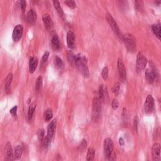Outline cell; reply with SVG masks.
<instances>
[{
  "mask_svg": "<svg viewBox=\"0 0 161 161\" xmlns=\"http://www.w3.org/2000/svg\"><path fill=\"white\" fill-rule=\"evenodd\" d=\"M43 84V78L41 75H39V77H37L35 83V91L37 93H39L40 91L41 88H42Z\"/></svg>",
  "mask_w": 161,
  "mask_h": 161,
  "instance_id": "obj_24",
  "label": "cell"
},
{
  "mask_svg": "<svg viewBox=\"0 0 161 161\" xmlns=\"http://www.w3.org/2000/svg\"><path fill=\"white\" fill-rule=\"evenodd\" d=\"M102 115V103L98 98L95 97L93 100L92 118L94 122L98 121Z\"/></svg>",
  "mask_w": 161,
  "mask_h": 161,
  "instance_id": "obj_2",
  "label": "cell"
},
{
  "mask_svg": "<svg viewBox=\"0 0 161 161\" xmlns=\"http://www.w3.org/2000/svg\"><path fill=\"white\" fill-rule=\"evenodd\" d=\"M75 65L77 67L78 70L81 72L85 77H89V69L87 65V59L86 57L82 55L81 53L75 55Z\"/></svg>",
  "mask_w": 161,
  "mask_h": 161,
  "instance_id": "obj_1",
  "label": "cell"
},
{
  "mask_svg": "<svg viewBox=\"0 0 161 161\" xmlns=\"http://www.w3.org/2000/svg\"><path fill=\"white\" fill-rule=\"evenodd\" d=\"M37 135H38V138H39V139L40 141H42L43 138L45 137V131H44L43 128L40 129V130L38 131Z\"/></svg>",
  "mask_w": 161,
  "mask_h": 161,
  "instance_id": "obj_33",
  "label": "cell"
},
{
  "mask_svg": "<svg viewBox=\"0 0 161 161\" xmlns=\"http://www.w3.org/2000/svg\"><path fill=\"white\" fill-rule=\"evenodd\" d=\"M52 47L53 49L56 51H59L61 49V43L60 41L59 37L57 35H55L54 36L52 37L51 40Z\"/></svg>",
  "mask_w": 161,
  "mask_h": 161,
  "instance_id": "obj_15",
  "label": "cell"
},
{
  "mask_svg": "<svg viewBox=\"0 0 161 161\" xmlns=\"http://www.w3.org/2000/svg\"><path fill=\"white\" fill-rule=\"evenodd\" d=\"M112 91L113 93L115 94V96H117L118 93H119V91H120V84L119 83H116L114 85H113V86L112 88Z\"/></svg>",
  "mask_w": 161,
  "mask_h": 161,
  "instance_id": "obj_32",
  "label": "cell"
},
{
  "mask_svg": "<svg viewBox=\"0 0 161 161\" xmlns=\"http://www.w3.org/2000/svg\"><path fill=\"white\" fill-rule=\"evenodd\" d=\"M155 3H156V4H158L159 5L160 4V1H156V2H155Z\"/></svg>",
  "mask_w": 161,
  "mask_h": 161,
  "instance_id": "obj_44",
  "label": "cell"
},
{
  "mask_svg": "<svg viewBox=\"0 0 161 161\" xmlns=\"http://www.w3.org/2000/svg\"><path fill=\"white\" fill-rule=\"evenodd\" d=\"M55 62H56L57 66L59 68H61L62 66V65H63L62 60L60 57H59L57 56L56 57H55Z\"/></svg>",
  "mask_w": 161,
  "mask_h": 161,
  "instance_id": "obj_37",
  "label": "cell"
},
{
  "mask_svg": "<svg viewBox=\"0 0 161 161\" xmlns=\"http://www.w3.org/2000/svg\"><path fill=\"white\" fill-rule=\"evenodd\" d=\"M42 20L44 25H45V27L47 28V30L51 29L53 26V21L49 15L48 14L43 15L42 17Z\"/></svg>",
  "mask_w": 161,
  "mask_h": 161,
  "instance_id": "obj_17",
  "label": "cell"
},
{
  "mask_svg": "<svg viewBox=\"0 0 161 161\" xmlns=\"http://www.w3.org/2000/svg\"><path fill=\"white\" fill-rule=\"evenodd\" d=\"M112 106L113 110H116L119 106V102L117 100H113V101L112 103Z\"/></svg>",
  "mask_w": 161,
  "mask_h": 161,
  "instance_id": "obj_39",
  "label": "cell"
},
{
  "mask_svg": "<svg viewBox=\"0 0 161 161\" xmlns=\"http://www.w3.org/2000/svg\"><path fill=\"white\" fill-rule=\"evenodd\" d=\"M75 35L71 31H69L67 33V43L68 47L73 49L75 45Z\"/></svg>",
  "mask_w": 161,
  "mask_h": 161,
  "instance_id": "obj_16",
  "label": "cell"
},
{
  "mask_svg": "<svg viewBox=\"0 0 161 161\" xmlns=\"http://www.w3.org/2000/svg\"><path fill=\"white\" fill-rule=\"evenodd\" d=\"M23 147L21 146L18 145L17 147H15V152H14V157L15 159H20V157L22 155V153H23Z\"/></svg>",
  "mask_w": 161,
  "mask_h": 161,
  "instance_id": "obj_21",
  "label": "cell"
},
{
  "mask_svg": "<svg viewBox=\"0 0 161 161\" xmlns=\"http://www.w3.org/2000/svg\"><path fill=\"white\" fill-rule=\"evenodd\" d=\"M13 80V74L11 73H9L6 76L5 81V89L6 93L9 94L11 91V84L12 83Z\"/></svg>",
  "mask_w": 161,
  "mask_h": 161,
  "instance_id": "obj_19",
  "label": "cell"
},
{
  "mask_svg": "<svg viewBox=\"0 0 161 161\" xmlns=\"http://www.w3.org/2000/svg\"><path fill=\"white\" fill-rule=\"evenodd\" d=\"M17 109H18V107L17 106H15L13 108H12L10 111H9V113H10V114L13 116H17Z\"/></svg>",
  "mask_w": 161,
  "mask_h": 161,
  "instance_id": "obj_38",
  "label": "cell"
},
{
  "mask_svg": "<svg viewBox=\"0 0 161 161\" xmlns=\"http://www.w3.org/2000/svg\"><path fill=\"white\" fill-rule=\"evenodd\" d=\"M86 146H87V142H86V140L84 139V140H82V142H81L80 145H79V146L78 149L80 151H83L85 149H86Z\"/></svg>",
  "mask_w": 161,
  "mask_h": 161,
  "instance_id": "obj_34",
  "label": "cell"
},
{
  "mask_svg": "<svg viewBox=\"0 0 161 161\" xmlns=\"http://www.w3.org/2000/svg\"><path fill=\"white\" fill-rule=\"evenodd\" d=\"M64 3L65 5H67V6L72 9L76 8V4H75V3L74 1H65Z\"/></svg>",
  "mask_w": 161,
  "mask_h": 161,
  "instance_id": "obj_35",
  "label": "cell"
},
{
  "mask_svg": "<svg viewBox=\"0 0 161 161\" xmlns=\"http://www.w3.org/2000/svg\"><path fill=\"white\" fill-rule=\"evenodd\" d=\"M152 29L154 34L160 40V24H154L152 25Z\"/></svg>",
  "mask_w": 161,
  "mask_h": 161,
  "instance_id": "obj_22",
  "label": "cell"
},
{
  "mask_svg": "<svg viewBox=\"0 0 161 161\" xmlns=\"http://www.w3.org/2000/svg\"><path fill=\"white\" fill-rule=\"evenodd\" d=\"M104 152H105V156L107 159H109L113 152V148H114V144L112 139L110 138H107L104 141L103 144Z\"/></svg>",
  "mask_w": 161,
  "mask_h": 161,
  "instance_id": "obj_6",
  "label": "cell"
},
{
  "mask_svg": "<svg viewBox=\"0 0 161 161\" xmlns=\"http://www.w3.org/2000/svg\"><path fill=\"white\" fill-rule=\"evenodd\" d=\"M99 98L100 101H105L108 97V92H107V88L105 85H101L99 88Z\"/></svg>",
  "mask_w": 161,
  "mask_h": 161,
  "instance_id": "obj_18",
  "label": "cell"
},
{
  "mask_svg": "<svg viewBox=\"0 0 161 161\" xmlns=\"http://www.w3.org/2000/svg\"><path fill=\"white\" fill-rule=\"evenodd\" d=\"M150 67L147 69L146 71V78L147 81L149 84H152L157 77V71L155 66L153 64V62L149 61Z\"/></svg>",
  "mask_w": 161,
  "mask_h": 161,
  "instance_id": "obj_4",
  "label": "cell"
},
{
  "mask_svg": "<svg viewBox=\"0 0 161 161\" xmlns=\"http://www.w3.org/2000/svg\"><path fill=\"white\" fill-rule=\"evenodd\" d=\"M35 109H36V104L33 103L30 106L29 109H28V121H31V119H32L34 112L35 111Z\"/></svg>",
  "mask_w": 161,
  "mask_h": 161,
  "instance_id": "obj_23",
  "label": "cell"
},
{
  "mask_svg": "<svg viewBox=\"0 0 161 161\" xmlns=\"http://www.w3.org/2000/svg\"><path fill=\"white\" fill-rule=\"evenodd\" d=\"M119 144L120 146H124V139L122 138H119Z\"/></svg>",
  "mask_w": 161,
  "mask_h": 161,
  "instance_id": "obj_42",
  "label": "cell"
},
{
  "mask_svg": "<svg viewBox=\"0 0 161 161\" xmlns=\"http://www.w3.org/2000/svg\"><path fill=\"white\" fill-rule=\"evenodd\" d=\"M23 27L21 25H18L16 26L13 31V34H12V38L15 42H18L19 40L21 39L23 35Z\"/></svg>",
  "mask_w": 161,
  "mask_h": 161,
  "instance_id": "obj_7",
  "label": "cell"
},
{
  "mask_svg": "<svg viewBox=\"0 0 161 161\" xmlns=\"http://www.w3.org/2000/svg\"><path fill=\"white\" fill-rule=\"evenodd\" d=\"M20 8L21 9V11L23 13H24L25 11V9H26V1H21L20 2Z\"/></svg>",
  "mask_w": 161,
  "mask_h": 161,
  "instance_id": "obj_40",
  "label": "cell"
},
{
  "mask_svg": "<svg viewBox=\"0 0 161 161\" xmlns=\"http://www.w3.org/2000/svg\"><path fill=\"white\" fill-rule=\"evenodd\" d=\"M137 67L139 70H143L146 68L147 64V59L142 53H138L137 57Z\"/></svg>",
  "mask_w": 161,
  "mask_h": 161,
  "instance_id": "obj_9",
  "label": "cell"
},
{
  "mask_svg": "<svg viewBox=\"0 0 161 161\" xmlns=\"http://www.w3.org/2000/svg\"><path fill=\"white\" fill-rule=\"evenodd\" d=\"M38 63H39L38 59L37 57H31L29 62V71L30 73H33L36 70Z\"/></svg>",
  "mask_w": 161,
  "mask_h": 161,
  "instance_id": "obj_20",
  "label": "cell"
},
{
  "mask_svg": "<svg viewBox=\"0 0 161 161\" xmlns=\"http://www.w3.org/2000/svg\"><path fill=\"white\" fill-rule=\"evenodd\" d=\"M135 8L138 11H142L144 10V3L142 1H135Z\"/></svg>",
  "mask_w": 161,
  "mask_h": 161,
  "instance_id": "obj_30",
  "label": "cell"
},
{
  "mask_svg": "<svg viewBox=\"0 0 161 161\" xmlns=\"http://www.w3.org/2000/svg\"><path fill=\"white\" fill-rule=\"evenodd\" d=\"M53 6H54V8L57 10V11L58 12V13L61 16H62V17H63V16H64V11H63V9L61 7V5H60L59 1H53Z\"/></svg>",
  "mask_w": 161,
  "mask_h": 161,
  "instance_id": "obj_26",
  "label": "cell"
},
{
  "mask_svg": "<svg viewBox=\"0 0 161 161\" xmlns=\"http://www.w3.org/2000/svg\"><path fill=\"white\" fill-rule=\"evenodd\" d=\"M152 154L154 161L160 160V146L159 144L156 143L153 145Z\"/></svg>",
  "mask_w": 161,
  "mask_h": 161,
  "instance_id": "obj_12",
  "label": "cell"
},
{
  "mask_svg": "<svg viewBox=\"0 0 161 161\" xmlns=\"http://www.w3.org/2000/svg\"><path fill=\"white\" fill-rule=\"evenodd\" d=\"M56 127V120H53L50 123L47 127V137L49 138L50 140L52 139L53 135L55 134Z\"/></svg>",
  "mask_w": 161,
  "mask_h": 161,
  "instance_id": "obj_13",
  "label": "cell"
},
{
  "mask_svg": "<svg viewBox=\"0 0 161 161\" xmlns=\"http://www.w3.org/2000/svg\"><path fill=\"white\" fill-rule=\"evenodd\" d=\"M95 157V150L91 147L88 149L87 154V161H93Z\"/></svg>",
  "mask_w": 161,
  "mask_h": 161,
  "instance_id": "obj_25",
  "label": "cell"
},
{
  "mask_svg": "<svg viewBox=\"0 0 161 161\" xmlns=\"http://www.w3.org/2000/svg\"><path fill=\"white\" fill-rule=\"evenodd\" d=\"M122 40L124 41L127 50L130 52H134L137 49L135 38L130 34L123 35Z\"/></svg>",
  "mask_w": 161,
  "mask_h": 161,
  "instance_id": "obj_3",
  "label": "cell"
},
{
  "mask_svg": "<svg viewBox=\"0 0 161 161\" xmlns=\"http://www.w3.org/2000/svg\"><path fill=\"white\" fill-rule=\"evenodd\" d=\"M57 161H62L61 157H60V156L57 157Z\"/></svg>",
  "mask_w": 161,
  "mask_h": 161,
  "instance_id": "obj_43",
  "label": "cell"
},
{
  "mask_svg": "<svg viewBox=\"0 0 161 161\" xmlns=\"http://www.w3.org/2000/svg\"><path fill=\"white\" fill-rule=\"evenodd\" d=\"M117 65H118L119 75L120 77V79L123 81H125L126 79H127V72H126L124 64L122 61V59H118Z\"/></svg>",
  "mask_w": 161,
  "mask_h": 161,
  "instance_id": "obj_11",
  "label": "cell"
},
{
  "mask_svg": "<svg viewBox=\"0 0 161 161\" xmlns=\"http://www.w3.org/2000/svg\"><path fill=\"white\" fill-rule=\"evenodd\" d=\"M67 59L69 62L72 65H75V55L74 53L71 52V50H69L67 52Z\"/></svg>",
  "mask_w": 161,
  "mask_h": 161,
  "instance_id": "obj_28",
  "label": "cell"
},
{
  "mask_svg": "<svg viewBox=\"0 0 161 161\" xmlns=\"http://www.w3.org/2000/svg\"><path fill=\"white\" fill-rule=\"evenodd\" d=\"M154 108V100L152 95H148L144 103V110L147 113H151Z\"/></svg>",
  "mask_w": 161,
  "mask_h": 161,
  "instance_id": "obj_8",
  "label": "cell"
},
{
  "mask_svg": "<svg viewBox=\"0 0 161 161\" xmlns=\"http://www.w3.org/2000/svg\"><path fill=\"white\" fill-rule=\"evenodd\" d=\"M50 141H51V140H50L49 138L48 137H47V136L44 137L43 140L42 141L43 147L44 148H47V147H48L49 145Z\"/></svg>",
  "mask_w": 161,
  "mask_h": 161,
  "instance_id": "obj_36",
  "label": "cell"
},
{
  "mask_svg": "<svg viewBox=\"0 0 161 161\" xmlns=\"http://www.w3.org/2000/svg\"><path fill=\"white\" fill-rule=\"evenodd\" d=\"M52 116H53V113H52V110L51 109H48V110H46L45 113H44L43 118H44V120H45L46 122H49L50 120L52 119Z\"/></svg>",
  "mask_w": 161,
  "mask_h": 161,
  "instance_id": "obj_29",
  "label": "cell"
},
{
  "mask_svg": "<svg viewBox=\"0 0 161 161\" xmlns=\"http://www.w3.org/2000/svg\"><path fill=\"white\" fill-rule=\"evenodd\" d=\"M102 76L104 80H106L108 77V68L107 66H105L103 69L102 72Z\"/></svg>",
  "mask_w": 161,
  "mask_h": 161,
  "instance_id": "obj_31",
  "label": "cell"
},
{
  "mask_svg": "<svg viewBox=\"0 0 161 161\" xmlns=\"http://www.w3.org/2000/svg\"><path fill=\"white\" fill-rule=\"evenodd\" d=\"M26 20L28 24L32 25L37 20V13L33 9H30V10L27 13L26 15Z\"/></svg>",
  "mask_w": 161,
  "mask_h": 161,
  "instance_id": "obj_14",
  "label": "cell"
},
{
  "mask_svg": "<svg viewBox=\"0 0 161 161\" xmlns=\"http://www.w3.org/2000/svg\"><path fill=\"white\" fill-rule=\"evenodd\" d=\"M138 118L137 116H135L134 118V127L135 130H138Z\"/></svg>",
  "mask_w": 161,
  "mask_h": 161,
  "instance_id": "obj_41",
  "label": "cell"
},
{
  "mask_svg": "<svg viewBox=\"0 0 161 161\" xmlns=\"http://www.w3.org/2000/svg\"><path fill=\"white\" fill-rule=\"evenodd\" d=\"M106 18L107 20V21L108 22L110 27H111L112 29L113 30V31H114L116 35H117V36L120 38V39H122V37H123V34L120 31V30L118 25H117V23H116L115 20H114V18H113L112 17V16L109 13L106 14Z\"/></svg>",
  "mask_w": 161,
  "mask_h": 161,
  "instance_id": "obj_5",
  "label": "cell"
},
{
  "mask_svg": "<svg viewBox=\"0 0 161 161\" xmlns=\"http://www.w3.org/2000/svg\"><path fill=\"white\" fill-rule=\"evenodd\" d=\"M49 57V52H45V53H44L42 58V61H41V64H40V69L42 70V69L45 67V64L47 62V60Z\"/></svg>",
  "mask_w": 161,
  "mask_h": 161,
  "instance_id": "obj_27",
  "label": "cell"
},
{
  "mask_svg": "<svg viewBox=\"0 0 161 161\" xmlns=\"http://www.w3.org/2000/svg\"><path fill=\"white\" fill-rule=\"evenodd\" d=\"M14 155L11 144L7 142L5 148V161H13Z\"/></svg>",
  "mask_w": 161,
  "mask_h": 161,
  "instance_id": "obj_10",
  "label": "cell"
}]
</instances>
